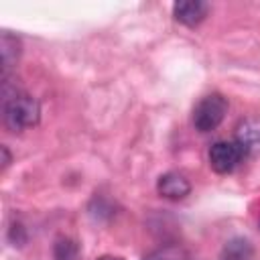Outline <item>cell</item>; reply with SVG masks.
I'll return each mask as SVG.
<instances>
[{"label":"cell","mask_w":260,"mask_h":260,"mask_svg":"<svg viewBox=\"0 0 260 260\" xmlns=\"http://www.w3.org/2000/svg\"><path fill=\"white\" fill-rule=\"evenodd\" d=\"M2 118L10 132H22L39 124L41 106L26 91L2 85Z\"/></svg>","instance_id":"6da1fadb"},{"label":"cell","mask_w":260,"mask_h":260,"mask_svg":"<svg viewBox=\"0 0 260 260\" xmlns=\"http://www.w3.org/2000/svg\"><path fill=\"white\" fill-rule=\"evenodd\" d=\"M225 114H228V100L221 93L203 95L193 108V126L199 132H211L223 122Z\"/></svg>","instance_id":"7a4b0ae2"},{"label":"cell","mask_w":260,"mask_h":260,"mask_svg":"<svg viewBox=\"0 0 260 260\" xmlns=\"http://www.w3.org/2000/svg\"><path fill=\"white\" fill-rule=\"evenodd\" d=\"M246 156L244 146L238 140H217L211 144L209 148V167L217 173V175H228L232 173Z\"/></svg>","instance_id":"3957f363"},{"label":"cell","mask_w":260,"mask_h":260,"mask_svg":"<svg viewBox=\"0 0 260 260\" xmlns=\"http://www.w3.org/2000/svg\"><path fill=\"white\" fill-rule=\"evenodd\" d=\"M156 191H158V195L165 197V199L179 201V199H185V197L191 193V183L187 181L185 175L175 173V171H169V173H165V175L158 177V181H156Z\"/></svg>","instance_id":"277c9868"},{"label":"cell","mask_w":260,"mask_h":260,"mask_svg":"<svg viewBox=\"0 0 260 260\" xmlns=\"http://www.w3.org/2000/svg\"><path fill=\"white\" fill-rule=\"evenodd\" d=\"M207 12H209V4L201 0H183L173 4L175 20L185 26H197L201 20H205Z\"/></svg>","instance_id":"5b68a950"},{"label":"cell","mask_w":260,"mask_h":260,"mask_svg":"<svg viewBox=\"0 0 260 260\" xmlns=\"http://www.w3.org/2000/svg\"><path fill=\"white\" fill-rule=\"evenodd\" d=\"M0 55H2V81L8 79L10 71L14 69L18 57H20V41L10 35L8 30L2 32V39H0Z\"/></svg>","instance_id":"8992f818"},{"label":"cell","mask_w":260,"mask_h":260,"mask_svg":"<svg viewBox=\"0 0 260 260\" xmlns=\"http://www.w3.org/2000/svg\"><path fill=\"white\" fill-rule=\"evenodd\" d=\"M236 140L244 146L246 154L248 152H260V120L248 118V120L240 122L238 132H236Z\"/></svg>","instance_id":"52a82bcc"},{"label":"cell","mask_w":260,"mask_h":260,"mask_svg":"<svg viewBox=\"0 0 260 260\" xmlns=\"http://www.w3.org/2000/svg\"><path fill=\"white\" fill-rule=\"evenodd\" d=\"M252 244L246 238H234L230 242H225L223 250H221V260H250L252 258Z\"/></svg>","instance_id":"ba28073f"},{"label":"cell","mask_w":260,"mask_h":260,"mask_svg":"<svg viewBox=\"0 0 260 260\" xmlns=\"http://www.w3.org/2000/svg\"><path fill=\"white\" fill-rule=\"evenodd\" d=\"M53 258L55 260H79V246L69 236H59L53 246Z\"/></svg>","instance_id":"9c48e42d"},{"label":"cell","mask_w":260,"mask_h":260,"mask_svg":"<svg viewBox=\"0 0 260 260\" xmlns=\"http://www.w3.org/2000/svg\"><path fill=\"white\" fill-rule=\"evenodd\" d=\"M142 260H191V254L179 244H169V246H160L152 250Z\"/></svg>","instance_id":"30bf717a"},{"label":"cell","mask_w":260,"mask_h":260,"mask_svg":"<svg viewBox=\"0 0 260 260\" xmlns=\"http://www.w3.org/2000/svg\"><path fill=\"white\" fill-rule=\"evenodd\" d=\"M0 152H2V171H4V169L10 165V152H8V148H6V146H2V148H0Z\"/></svg>","instance_id":"8fae6325"},{"label":"cell","mask_w":260,"mask_h":260,"mask_svg":"<svg viewBox=\"0 0 260 260\" xmlns=\"http://www.w3.org/2000/svg\"><path fill=\"white\" fill-rule=\"evenodd\" d=\"M95 260H124V258L122 256H114V254H104V256H100Z\"/></svg>","instance_id":"7c38bea8"}]
</instances>
